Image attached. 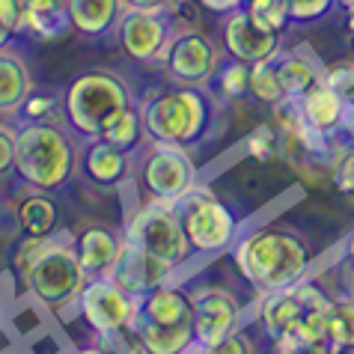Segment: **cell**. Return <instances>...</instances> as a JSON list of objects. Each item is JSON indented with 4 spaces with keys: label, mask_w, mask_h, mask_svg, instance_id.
Instances as JSON below:
<instances>
[{
    "label": "cell",
    "mask_w": 354,
    "mask_h": 354,
    "mask_svg": "<svg viewBox=\"0 0 354 354\" xmlns=\"http://www.w3.org/2000/svg\"><path fill=\"white\" fill-rule=\"evenodd\" d=\"M232 259L239 265L241 277L253 289L268 295L301 283L304 274L310 271L313 253L298 232L280 230V226H265V230L244 235L235 244Z\"/></svg>",
    "instance_id": "1"
},
{
    "label": "cell",
    "mask_w": 354,
    "mask_h": 354,
    "mask_svg": "<svg viewBox=\"0 0 354 354\" xmlns=\"http://www.w3.org/2000/svg\"><path fill=\"white\" fill-rule=\"evenodd\" d=\"M77 170V143L66 122L15 125V173L36 191H60Z\"/></svg>",
    "instance_id": "2"
},
{
    "label": "cell",
    "mask_w": 354,
    "mask_h": 354,
    "mask_svg": "<svg viewBox=\"0 0 354 354\" xmlns=\"http://www.w3.org/2000/svg\"><path fill=\"white\" fill-rule=\"evenodd\" d=\"M131 104V86L120 72L90 68L68 84L63 95V122L77 140H98L107 125Z\"/></svg>",
    "instance_id": "3"
},
{
    "label": "cell",
    "mask_w": 354,
    "mask_h": 354,
    "mask_svg": "<svg viewBox=\"0 0 354 354\" xmlns=\"http://www.w3.org/2000/svg\"><path fill=\"white\" fill-rule=\"evenodd\" d=\"M143 129L149 140L194 146L209 134L214 122V98L203 86H173L149 93L140 104Z\"/></svg>",
    "instance_id": "4"
},
{
    "label": "cell",
    "mask_w": 354,
    "mask_h": 354,
    "mask_svg": "<svg viewBox=\"0 0 354 354\" xmlns=\"http://www.w3.org/2000/svg\"><path fill=\"white\" fill-rule=\"evenodd\" d=\"M134 337L146 354H185L194 346V304L179 286H155L134 295Z\"/></svg>",
    "instance_id": "5"
},
{
    "label": "cell",
    "mask_w": 354,
    "mask_h": 354,
    "mask_svg": "<svg viewBox=\"0 0 354 354\" xmlns=\"http://www.w3.org/2000/svg\"><path fill=\"white\" fill-rule=\"evenodd\" d=\"M131 182H137L143 203H179L196 188V164L188 155V146L149 140L131 155Z\"/></svg>",
    "instance_id": "6"
},
{
    "label": "cell",
    "mask_w": 354,
    "mask_h": 354,
    "mask_svg": "<svg viewBox=\"0 0 354 354\" xmlns=\"http://www.w3.org/2000/svg\"><path fill=\"white\" fill-rule=\"evenodd\" d=\"M21 280L24 289L30 292V298L48 313H63L66 307L77 304V295H81L86 280L81 265H77L72 235L57 232L54 244L27 268Z\"/></svg>",
    "instance_id": "7"
},
{
    "label": "cell",
    "mask_w": 354,
    "mask_h": 354,
    "mask_svg": "<svg viewBox=\"0 0 354 354\" xmlns=\"http://www.w3.org/2000/svg\"><path fill=\"white\" fill-rule=\"evenodd\" d=\"M125 244L137 250H146L170 265H182L194 253L188 235H185L182 218L176 212V203H140L129 214L125 226Z\"/></svg>",
    "instance_id": "8"
},
{
    "label": "cell",
    "mask_w": 354,
    "mask_h": 354,
    "mask_svg": "<svg viewBox=\"0 0 354 354\" xmlns=\"http://www.w3.org/2000/svg\"><path fill=\"white\" fill-rule=\"evenodd\" d=\"M176 212L182 218L185 235H188L194 253H218L235 241L239 221L214 194L191 188L176 203Z\"/></svg>",
    "instance_id": "9"
},
{
    "label": "cell",
    "mask_w": 354,
    "mask_h": 354,
    "mask_svg": "<svg viewBox=\"0 0 354 354\" xmlns=\"http://www.w3.org/2000/svg\"><path fill=\"white\" fill-rule=\"evenodd\" d=\"M77 313L95 330L98 339H111L120 333H129L134 324V292H129L116 277L86 280L77 295Z\"/></svg>",
    "instance_id": "10"
},
{
    "label": "cell",
    "mask_w": 354,
    "mask_h": 354,
    "mask_svg": "<svg viewBox=\"0 0 354 354\" xmlns=\"http://www.w3.org/2000/svg\"><path fill=\"white\" fill-rule=\"evenodd\" d=\"M113 33L120 39V48L131 60L149 63V60H164L167 57V48H170L176 36V27L167 12L125 9Z\"/></svg>",
    "instance_id": "11"
},
{
    "label": "cell",
    "mask_w": 354,
    "mask_h": 354,
    "mask_svg": "<svg viewBox=\"0 0 354 354\" xmlns=\"http://www.w3.org/2000/svg\"><path fill=\"white\" fill-rule=\"evenodd\" d=\"M167 72L182 86H205L221 68V51L205 33H176L164 57Z\"/></svg>",
    "instance_id": "12"
},
{
    "label": "cell",
    "mask_w": 354,
    "mask_h": 354,
    "mask_svg": "<svg viewBox=\"0 0 354 354\" xmlns=\"http://www.w3.org/2000/svg\"><path fill=\"white\" fill-rule=\"evenodd\" d=\"M194 304V342L203 348L218 346L230 333L239 330L241 304L230 289L203 286L191 295Z\"/></svg>",
    "instance_id": "13"
},
{
    "label": "cell",
    "mask_w": 354,
    "mask_h": 354,
    "mask_svg": "<svg viewBox=\"0 0 354 354\" xmlns=\"http://www.w3.org/2000/svg\"><path fill=\"white\" fill-rule=\"evenodd\" d=\"M221 36H223V48L230 54V60H241V63H262V60H271L274 54H280V36L283 33H268L253 21L248 9H235V12L223 15V27H221Z\"/></svg>",
    "instance_id": "14"
},
{
    "label": "cell",
    "mask_w": 354,
    "mask_h": 354,
    "mask_svg": "<svg viewBox=\"0 0 354 354\" xmlns=\"http://www.w3.org/2000/svg\"><path fill=\"white\" fill-rule=\"evenodd\" d=\"M72 244L77 253V265L84 271V280H98L113 274L125 248V235L113 232L111 226L93 223V226H84L77 235H72Z\"/></svg>",
    "instance_id": "15"
},
{
    "label": "cell",
    "mask_w": 354,
    "mask_h": 354,
    "mask_svg": "<svg viewBox=\"0 0 354 354\" xmlns=\"http://www.w3.org/2000/svg\"><path fill=\"white\" fill-rule=\"evenodd\" d=\"M173 268L176 265L152 257V253H146V250H137V248H131V244H125L122 257H120V262H116L111 277H116L125 289L137 295V292H149L155 286H164L167 277L173 274Z\"/></svg>",
    "instance_id": "16"
},
{
    "label": "cell",
    "mask_w": 354,
    "mask_h": 354,
    "mask_svg": "<svg viewBox=\"0 0 354 354\" xmlns=\"http://www.w3.org/2000/svg\"><path fill=\"white\" fill-rule=\"evenodd\" d=\"M295 102H298V107H301L304 122H307L313 131L333 137L339 129H346L348 107L337 93H333V86L328 81L316 84L310 93H304L301 98H295Z\"/></svg>",
    "instance_id": "17"
},
{
    "label": "cell",
    "mask_w": 354,
    "mask_h": 354,
    "mask_svg": "<svg viewBox=\"0 0 354 354\" xmlns=\"http://www.w3.org/2000/svg\"><path fill=\"white\" fill-rule=\"evenodd\" d=\"M84 173L93 185H102V188L125 185L131 176V155L98 137L84 146Z\"/></svg>",
    "instance_id": "18"
},
{
    "label": "cell",
    "mask_w": 354,
    "mask_h": 354,
    "mask_svg": "<svg viewBox=\"0 0 354 354\" xmlns=\"http://www.w3.org/2000/svg\"><path fill=\"white\" fill-rule=\"evenodd\" d=\"M125 12L122 0H68V18L72 27L84 36H104L116 30Z\"/></svg>",
    "instance_id": "19"
},
{
    "label": "cell",
    "mask_w": 354,
    "mask_h": 354,
    "mask_svg": "<svg viewBox=\"0 0 354 354\" xmlns=\"http://www.w3.org/2000/svg\"><path fill=\"white\" fill-rule=\"evenodd\" d=\"M33 93V77L27 63L15 51H0V113H18L24 98Z\"/></svg>",
    "instance_id": "20"
},
{
    "label": "cell",
    "mask_w": 354,
    "mask_h": 354,
    "mask_svg": "<svg viewBox=\"0 0 354 354\" xmlns=\"http://www.w3.org/2000/svg\"><path fill=\"white\" fill-rule=\"evenodd\" d=\"M310 54L304 51V48H295V51H280L277 54L280 77H283V86H286V95L289 98H301L304 93H310L313 86L324 81V72H322L319 63L313 60Z\"/></svg>",
    "instance_id": "21"
},
{
    "label": "cell",
    "mask_w": 354,
    "mask_h": 354,
    "mask_svg": "<svg viewBox=\"0 0 354 354\" xmlns=\"http://www.w3.org/2000/svg\"><path fill=\"white\" fill-rule=\"evenodd\" d=\"M18 226L24 235H51L57 230V203L48 196V191H30L18 200L15 209Z\"/></svg>",
    "instance_id": "22"
},
{
    "label": "cell",
    "mask_w": 354,
    "mask_h": 354,
    "mask_svg": "<svg viewBox=\"0 0 354 354\" xmlns=\"http://www.w3.org/2000/svg\"><path fill=\"white\" fill-rule=\"evenodd\" d=\"M104 140L107 143H113V146H120L122 152H129L134 155L137 149L143 146V137H146V129H143V116H140V107L131 104V107H125V111L116 116V120L104 129Z\"/></svg>",
    "instance_id": "23"
},
{
    "label": "cell",
    "mask_w": 354,
    "mask_h": 354,
    "mask_svg": "<svg viewBox=\"0 0 354 354\" xmlns=\"http://www.w3.org/2000/svg\"><path fill=\"white\" fill-rule=\"evenodd\" d=\"M250 93L259 98L265 104H274L277 107L280 102H286V86H283V77H280V66H277V54L271 60H262V63H253L250 66Z\"/></svg>",
    "instance_id": "24"
},
{
    "label": "cell",
    "mask_w": 354,
    "mask_h": 354,
    "mask_svg": "<svg viewBox=\"0 0 354 354\" xmlns=\"http://www.w3.org/2000/svg\"><path fill=\"white\" fill-rule=\"evenodd\" d=\"M328 342L333 351H354V298L330 301L328 310Z\"/></svg>",
    "instance_id": "25"
},
{
    "label": "cell",
    "mask_w": 354,
    "mask_h": 354,
    "mask_svg": "<svg viewBox=\"0 0 354 354\" xmlns=\"http://www.w3.org/2000/svg\"><path fill=\"white\" fill-rule=\"evenodd\" d=\"M250 12V18L257 21L262 30L268 33H283L292 21L289 15V0H248L244 6Z\"/></svg>",
    "instance_id": "26"
},
{
    "label": "cell",
    "mask_w": 354,
    "mask_h": 354,
    "mask_svg": "<svg viewBox=\"0 0 354 354\" xmlns=\"http://www.w3.org/2000/svg\"><path fill=\"white\" fill-rule=\"evenodd\" d=\"M21 122H60L63 120V98L54 93H30L18 107Z\"/></svg>",
    "instance_id": "27"
},
{
    "label": "cell",
    "mask_w": 354,
    "mask_h": 354,
    "mask_svg": "<svg viewBox=\"0 0 354 354\" xmlns=\"http://www.w3.org/2000/svg\"><path fill=\"white\" fill-rule=\"evenodd\" d=\"M218 86L226 98H241L250 93V66L241 60H230L218 68Z\"/></svg>",
    "instance_id": "28"
},
{
    "label": "cell",
    "mask_w": 354,
    "mask_h": 354,
    "mask_svg": "<svg viewBox=\"0 0 354 354\" xmlns=\"http://www.w3.org/2000/svg\"><path fill=\"white\" fill-rule=\"evenodd\" d=\"M244 146H248V152L257 161H268V158H274V152H277V131H274L271 125H257V129L248 134Z\"/></svg>",
    "instance_id": "29"
},
{
    "label": "cell",
    "mask_w": 354,
    "mask_h": 354,
    "mask_svg": "<svg viewBox=\"0 0 354 354\" xmlns=\"http://www.w3.org/2000/svg\"><path fill=\"white\" fill-rule=\"evenodd\" d=\"M339 0H289V15L292 21L307 24V21H319L337 6Z\"/></svg>",
    "instance_id": "30"
},
{
    "label": "cell",
    "mask_w": 354,
    "mask_h": 354,
    "mask_svg": "<svg viewBox=\"0 0 354 354\" xmlns=\"http://www.w3.org/2000/svg\"><path fill=\"white\" fill-rule=\"evenodd\" d=\"M324 81H328L333 86V93L346 102L348 111H354V63L337 66V68H330V72H324Z\"/></svg>",
    "instance_id": "31"
},
{
    "label": "cell",
    "mask_w": 354,
    "mask_h": 354,
    "mask_svg": "<svg viewBox=\"0 0 354 354\" xmlns=\"http://www.w3.org/2000/svg\"><path fill=\"white\" fill-rule=\"evenodd\" d=\"M0 24L12 36L24 33V6L21 0H0Z\"/></svg>",
    "instance_id": "32"
},
{
    "label": "cell",
    "mask_w": 354,
    "mask_h": 354,
    "mask_svg": "<svg viewBox=\"0 0 354 354\" xmlns=\"http://www.w3.org/2000/svg\"><path fill=\"white\" fill-rule=\"evenodd\" d=\"M15 167V129L0 125V176Z\"/></svg>",
    "instance_id": "33"
},
{
    "label": "cell",
    "mask_w": 354,
    "mask_h": 354,
    "mask_svg": "<svg viewBox=\"0 0 354 354\" xmlns=\"http://www.w3.org/2000/svg\"><path fill=\"white\" fill-rule=\"evenodd\" d=\"M333 185L346 194H354V149L342 155V161L333 170Z\"/></svg>",
    "instance_id": "34"
},
{
    "label": "cell",
    "mask_w": 354,
    "mask_h": 354,
    "mask_svg": "<svg viewBox=\"0 0 354 354\" xmlns=\"http://www.w3.org/2000/svg\"><path fill=\"white\" fill-rule=\"evenodd\" d=\"M209 354H253V348H250V342H248V337L244 333H230L226 339H221L218 346H212V348H205Z\"/></svg>",
    "instance_id": "35"
},
{
    "label": "cell",
    "mask_w": 354,
    "mask_h": 354,
    "mask_svg": "<svg viewBox=\"0 0 354 354\" xmlns=\"http://www.w3.org/2000/svg\"><path fill=\"white\" fill-rule=\"evenodd\" d=\"M24 15H45V12H60L68 9V0H21Z\"/></svg>",
    "instance_id": "36"
},
{
    "label": "cell",
    "mask_w": 354,
    "mask_h": 354,
    "mask_svg": "<svg viewBox=\"0 0 354 354\" xmlns=\"http://www.w3.org/2000/svg\"><path fill=\"white\" fill-rule=\"evenodd\" d=\"M196 6H203L205 12H214V15H230L235 9L248 6V0H196Z\"/></svg>",
    "instance_id": "37"
},
{
    "label": "cell",
    "mask_w": 354,
    "mask_h": 354,
    "mask_svg": "<svg viewBox=\"0 0 354 354\" xmlns=\"http://www.w3.org/2000/svg\"><path fill=\"white\" fill-rule=\"evenodd\" d=\"M125 9H143V12H167L173 0H122Z\"/></svg>",
    "instance_id": "38"
},
{
    "label": "cell",
    "mask_w": 354,
    "mask_h": 354,
    "mask_svg": "<svg viewBox=\"0 0 354 354\" xmlns=\"http://www.w3.org/2000/svg\"><path fill=\"white\" fill-rule=\"evenodd\" d=\"M283 348H292L295 354H337L328 339H316V342H301V346H283Z\"/></svg>",
    "instance_id": "39"
},
{
    "label": "cell",
    "mask_w": 354,
    "mask_h": 354,
    "mask_svg": "<svg viewBox=\"0 0 354 354\" xmlns=\"http://www.w3.org/2000/svg\"><path fill=\"white\" fill-rule=\"evenodd\" d=\"M346 259L354 265V230H351V235L346 239Z\"/></svg>",
    "instance_id": "40"
},
{
    "label": "cell",
    "mask_w": 354,
    "mask_h": 354,
    "mask_svg": "<svg viewBox=\"0 0 354 354\" xmlns=\"http://www.w3.org/2000/svg\"><path fill=\"white\" fill-rule=\"evenodd\" d=\"M9 42H12V33H9V30H6V27H3V24H0V51H3V48H6Z\"/></svg>",
    "instance_id": "41"
},
{
    "label": "cell",
    "mask_w": 354,
    "mask_h": 354,
    "mask_svg": "<svg viewBox=\"0 0 354 354\" xmlns=\"http://www.w3.org/2000/svg\"><path fill=\"white\" fill-rule=\"evenodd\" d=\"M72 354H111L104 346H93V348H77V351H72Z\"/></svg>",
    "instance_id": "42"
},
{
    "label": "cell",
    "mask_w": 354,
    "mask_h": 354,
    "mask_svg": "<svg viewBox=\"0 0 354 354\" xmlns=\"http://www.w3.org/2000/svg\"><path fill=\"white\" fill-rule=\"evenodd\" d=\"M339 3L346 6V12H348V15H354V0H339Z\"/></svg>",
    "instance_id": "43"
},
{
    "label": "cell",
    "mask_w": 354,
    "mask_h": 354,
    "mask_svg": "<svg viewBox=\"0 0 354 354\" xmlns=\"http://www.w3.org/2000/svg\"><path fill=\"white\" fill-rule=\"evenodd\" d=\"M271 354H295V351H292V348H283V346H274Z\"/></svg>",
    "instance_id": "44"
},
{
    "label": "cell",
    "mask_w": 354,
    "mask_h": 354,
    "mask_svg": "<svg viewBox=\"0 0 354 354\" xmlns=\"http://www.w3.org/2000/svg\"><path fill=\"white\" fill-rule=\"evenodd\" d=\"M348 298H354V277H351V283H348Z\"/></svg>",
    "instance_id": "45"
},
{
    "label": "cell",
    "mask_w": 354,
    "mask_h": 354,
    "mask_svg": "<svg viewBox=\"0 0 354 354\" xmlns=\"http://www.w3.org/2000/svg\"><path fill=\"white\" fill-rule=\"evenodd\" d=\"M6 354H24V351H6Z\"/></svg>",
    "instance_id": "46"
},
{
    "label": "cell",
    "mask_w": 354,
    "mask_h": 354,
    "mask_svg": "<svg viewBox=\"0 0 354 354\" xmlns=\"http://www.w3.org/2000/svg\"><path fill=\"white\" fill-rule=\"evenodd\" d=\"M351 45H354V33H351Z\"/></svg>",
    "instance_id": "47"
}]
</instances>
